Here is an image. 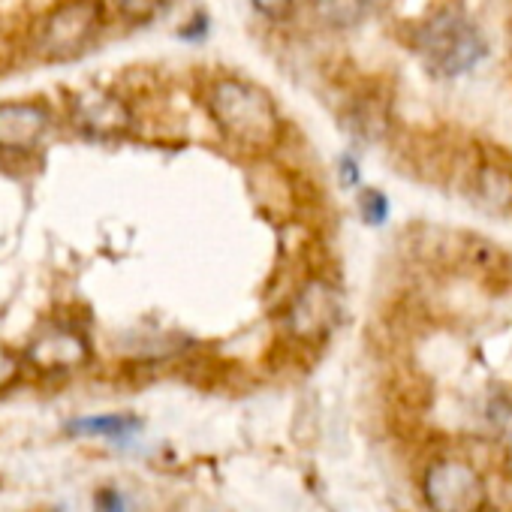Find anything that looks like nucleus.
Returning a JSON list of instances; mask_svg holds the SVG:
<instances>
[{
  "label": "nucleus",
  "instance_id": "6",
  "mask_svg": "<svg viewBox=\"0 0 512 512\" xmlns=\"http://www.w3.org/2000/svg\"><path fill=\"white\" fill-rule=\"evenodd\" d=\"M91 356V347L82 332L70 326H46L28 347V359L34 368L58 374V371H73L85 365Z\"/></svg>",
  "mask_w": 512,
  "mask_h": 512
},
{
  "label": "nucleus",
  "instance_id": "9",
  "mask_svg": "<svg viewBox=\"0 0 512 512\" xmlns=\"http://www.w3.org/2000/svg\"><path fill=\"white\" fill-rule=\"evenodd\" d=\"M142 428V422L136 416H124V413H103V416H82L67 422L70 434H82V437H106V440H118L124 443L127 437H133Z\"/></svg>",
  "mask_w": 512,
  "mask_h": 512
},
{
  "label": "nucleus",
  "instance_id": "11",
  "mask_svg": "<svg viewBox=\"0 0 512 512\" xmlns=\"http://www.w3.org/2000/svg\"><path fill=\"white\" fill-rule=\"evenodd\" d=\"M169 0H118V10L130 25H145L154 22L163 10H166Z\"/></svg>",
  "mask_w": 512,
  "mask_h": 512
},
{
  "label": "nucleus",
  "instance_id": "15",
  "mask_svg": "<svg viewBox=\"0 0 512 512\" xmlns=\"http://www.w3.org/2000/svg\"><path fill=\"white\" fill-rule=\"evenodd\" d=\"M250 4H253L256 13H263L269 19H281L293 7V0H250Z\"/></svg>",
  "mask_w": 512,
  "mask_h": 512
},
{
  "label": "nucleus",
  "instance_id": "1",
  "mask_svg": "<svg viewBox=\"0 0 512 512\" xmlns=\"http://www.w3.org/2000/svg\"><path fill=\"white\" fill-rule=\"evenodd\" d=\"M217 127L241 148H269L281 136V115L272 97L241 79H220L208 97Z\"/></svg>",
  "mask_w": 512,
  "mask_h": 512
},
{
  "label": "nucleus",
  "instance_id": "13",
  "mask_svg": "<svg viewBox=\"0 0 512 512\" xmlns=\"http://www.w3.org/2000/svg\"><path fill=\"white\" fill-rule=\"evenodd\" d=\"M359 211H362V217H365L371 226H380V223L389 217V202H386V196H383L380 190H365V193L359 196Z\"/></svg>",
  "mask_w": 512,
  "mask_h": 512
},
{
  "label": "nucleus",
  "instance_id": "12",
  "mask_svg": "<svg viewBox=\"0 0 512 512\" xmlns=\"http://www.w3.org/2000/svg\"><path fill=\"white\" fill-rule=\"evenodd\" d=\"M482 193L494 205H509L512 202V178L497 169H482Z\"/></svg>",
  "mask_w": 512,
  "mask_h": 512
},
{
  "label": "nucleus",
  "instance_id": "10",
  "mask_svg": "<svg viewBox=\"0 0 512 512\" xmlns=\"http://www.w3.org/2000/svg\"><path fill=\"white\" fill-rule=\"evenodd\" d=\"M314 13L320 22H326L329 28H356L365 22V16L371 13L374 0H311Z\"/></svg>",
  "mask_w": 512,
  "mask_h": 512
},
{
  "label": "nucleus",
  "instance_id": "5",
  "mask_svg": "<svg viewBox=\"0 0 512 512\" xmlns=\"http://www.w3.org/2000/svg\"><path fill=\"white\" fill-rule=\"evenodd\" d=\"M341 317V299L338 290L326 281H311L299 290L290 308V329L299 338H320L326 335Z\"/></svg>",
  "mask_w": 512,
  "mask_h": 512
},
{
  "label": "nucleus",
  "instance_id": "8",
  "mask_svg": "<svg viewBox=\"0 0 512 512\" xmlns=\"http://www.w3.org/2000/svg\"><path fill=\"white\" fill-rule=\"evenodd\" d=\"M428 494L437 512H470L479 500V482L461 464H440L431 470Z\"/></svg>",
  "mask_w": 512,
  "mask_h": 512
},
{
  "label": "nucleus",
  "instance_id": "4",
  "mask_svg": "<svg viewBox=\"0 0 512 512\" xmlns=\"http://www.w3.org/2000/svg\"><path fill=\"white\" fill-rule=\"evenodd\" d=\"M70 121L88 139H115V136L127 133L130 109L124 106V100H118L106 91H85V94L73 97Z\"/></svg>",
  "mask_w": 512,
  "mask_h": 512
},
{
  "label": "nucleus",
  "instance_id": "7",
  "mask_svg": "<svg viewBox=\"0 0 512 512\" xmlns=\"http://www.w3.org/2000/svg\"><path fill=\"white\" fill-rule=\"evenodd\" d=\"M52 115L40 103L0 106V151H34L49 133Z\"/></svg>",
  "mask_w": 512,
  "mask_h": 512
},
{
  "label": "nucleus",
  "instance_id": "16",
  "mask_svg": "<svg viewBox=\"0 0 512 512\" xmlns=\"http://www.w3.org/2000/svg\"><path fill=\"white\" fill-rule=\"evenodd\" d=\"M97 512H127V503L118 491H100L97 494Z\"/></svg>",
  "mask_w": 512,
  "mask_h": 512
},
{
  "label": "nucleus",
  "instance_id": "14",
  "mask_svg": "<svg viewBox=\"0 0 512 512\" xmlns=\"http://www.w3.org/2000/svg\"><path fill=\"white\" fill-rule=\"evenodd\" d=\"M19 371H22V362L13 353L0 350V392H7L19 380Z\"/></svg>",
  "mask_w": 512,
  "mask_h": 512
},
{
  "label": "nucleus",
  "instance_id": "2",
  "mask_svg": "<svg viewBox=\"0 0 512 512\" xmlns=\"http://www.w3.org/2000/svg\"><path fill=\"white\" fill-rule=\"evenodd\" d=\"M419 58L425 67L440 79H458L485 58V40L479 37L476 25L467 19L461 7H443L437 10L416 37Z\"/></svg>",
  "mask_w": 512,
  "mask_h": 512
},
{
  "label": "nucleus",
  "instance_id": "3",
  "mask_svg": "<svg viewBox=\"0 0 512 512\" xmlns=\"http://www.w3.org/2000/svg\"><path fill=\"white\" fill-rule=\"evenodd\" d=\"M100 0H67L61 4L40 31V49L52 61L79 58L100 31Z\"/></svg>",
  "mask_w": 512,
  "mask_h": 512
}]
</instances>
